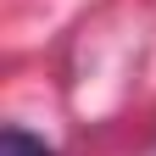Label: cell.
I'll list each match as a JSON object with an SVG mask.
<instances>
[{"mask_svg": "<svg viewBox=\"0 0 156 156\" xmlns=\"http://www.w3.org/2000/svg\"><path fill=\"white\" fill-rule=\"evenodd\" d=\"M6 156H56L45 140H34L28 128H6Z\"/></svg>", "mask_w": 156, "mask_h": 156, "instance_id": "cell-1", "label": "cell"}]
</instances>
